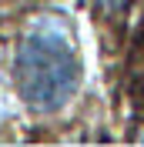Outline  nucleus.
Returning a JSON list of instances; mask_svg holds the SVG:
<instances>
[{
    "label": "nucleus",
    "mask_w": 144,
    "mask_h": 147,
    "mask_svg": "<svg viewBox=\"0 0 144 147\" xmlns=\"http://www.w3.org/2000/svg\"><path fill=\"white\" fill-rule=\"evenodd\" d=\"M10 77L27 110L57 114L67 107L81 87V60L67 24L57 17H37L17 40Z\"/></svg>",
    "instance_id": "obj_1"
},
{
    "label": "nucleus",
    "mask_w": 144,
    "mask_h": 147,
    "mask_svg": "<svg viewBox=\"0 0 144 147\" xmlns=\"http://www.w3.org/2000/svg\"><path fill=\"white\" fill-rule=\"evenodd\" d=\"M7 120V84H3V77H0V124Z\"/></svg>",
    "instance_id": "obj_2"
},
{
    "label": "nucleus",
    "mask_w": 144,
    "mask_h": 147,
    "mask_svg": "<svg viewBox=\"0 0 144 147\" xmlns=\"http://www.w3.org/2000/svg\"><path fill=\"white\" fill-rule=\"evenodd\" d=\"M94 3H97L101 10H121V7L127 3V0H94Z\"/></svg>",
    "instance_id": "obj_3"
}]
</instances>
